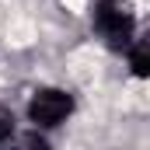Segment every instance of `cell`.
Listing matches in <instances>:
<instances>
[{
    "instance_id": "cell-3",
    "label": "cell",
    "mask_w": 150,
    "mask_h": 150,
    "mask_svg": "<svg viewBox=\"0 0 150 150\" xmlns=\"http://www.w3.org/2000/svg\"><path fill=\"white\" fill-rule=\"evenodd\" d=\"M129 67H133L136 77H147L150 74V42H147V38L129 42Z\"/></svg>"
},
{
    "instance_id": "cell-4",
    "label": "cell",
    "mask_w": 150,
    "mask_h": 150,
    "mask_svg": "<svg viewBox=\"0 0 150 150\" xmlns=\"http://www.w3.org/2000/svg\"><path fill=\"white\" fill-rule=\"evenodd\" d=\"M14 150H49V143L38 136V133H25L21 140H18V147Z\"/></svg>"
},
{
    "instance_id": "cell-5",
    "label": "cell",
    "mask_w": 150,
    "mask_h": 150,
    "mask_svg": "<svg viewBox=\"0 0 150 150\" xmlns=\"http://www.w3.org/2000/svg\"><path fill=\"white\" fill-rule=\"evenodd\" d=\"M11 133H14V115L0 105V143H7V140H11Z\"/></svg>"
},
{
    "instance_id": "cell-2",
    "label": "cell",
    "mask_w": 150,
    "mask_h": 150,
    "mask_svg": "<svg viewBox=\"0 0 150 150\" xmlns=\"http://www.w3.org/2000/svg\"><path fill=\"white\" fill-rule=\"evenodd\" d=\"M70 112H74V98L67 91H59V87H42V91H35V98L28 105V119L35 126H45V129L59 126Z\"/></svg>"
},
{
    "instance_id": "cell-1",
    "label": "cell",
    "mask_w": 150,
    "mask_h": 150,
    "mask_svg": "<svg viewBox=\"0 0 150 150\" xmlns=\"http://www.w3.org/2000/svg\"><path fill=\"white\" fill-rule=\"evenodd\" d=\"M94 32L108 42V49H129L133 32H136V18L129 11L126 0H98L94 4Z\"/></svg>"
}]
</instances>
